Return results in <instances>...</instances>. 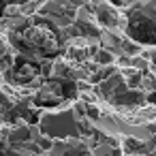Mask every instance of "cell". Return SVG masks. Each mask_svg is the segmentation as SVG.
Returning <instances> with one entry per match:
<instances>
[{
    "label": "cell",
    "instance_id": "obj_1",
    "mask_svg": "<svg viewBox=\"0 0 156 156\" xmlns=\"http://www.w3.org/2000/svg\"><path fill=\"white\" fill-rule=\"evenodd\" d=\"M128 37L135 39L137 43L156 45V20L143 13L133 15L128 22Z\"/></svg>",
    "mask_w": 156,
    "mask_h": 156
}]
</instances>
